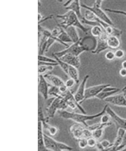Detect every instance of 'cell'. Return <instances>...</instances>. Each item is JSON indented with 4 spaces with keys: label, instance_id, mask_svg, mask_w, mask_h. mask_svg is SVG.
<instances>
[{
    "label": "cell",
    "instance_id": "42",
    "mask_svg": "<svg viewBox=\"0 0 126 151\" xmlns=\"http://www.w3.org/2000/svg\"><path fill=\"white\" fill-rule=\"evenodd\" d=\"M119 74L122 77L126 76V69L122 68L119 71Z\"/></svg>",
    "mask_w": 126,
    "mask_h": 151
},
{
    "label": "cell",
    "instance_id": "49",
    "mask_svg": "<svg viewBox=\"0 0 126 151\" xmlns=\"http://www.w3.org/2000/svg\"><path fill=\"white\" fill-rule=\"evenodd\" d=\"M65 0H57V1L59 2H63V1H64Z\"/></svg>",
    "mask_w": 126,
    "mask_h": 151
},
{
    "label": "cell",
    "instance_id": "47",
    "mask_svg": "<svg viewBox=\"0 0 126 151\" xmlns=\"http://www.w3.org/2000/svg\"><path fill=\"white\" fill-rule=\"evenodd\" d=\"M122 68L126 69V60L122 62Z\"/></svg>",
    "mask_w": 126,
    "mask_h": 151
},
{
    "label": "cell",
    "instance_id": "28",
    "mask_svg": "<svg viewBox=\"0 0 126 151\" xmlns=\"http://www.w3.org/2000/svg\"><path fill=\"white\" fill-rule=\"evenodd\" d=\"M49 118L48 117L46 118L44 117L43 109L41 107H39L38 110V121H41L43 124L45 122H48Z\"/></svg>",
    "mask_w": 126,
    "mask_h": 151
},
{
    "label": "cell",
    "instance_id": "11",
    "mask_svg": "<svg viewBox=\"0 0 126 151\" xmlns=\"http://www.w3.org/2000/svg\"><path fill=\"white\" fill-rule=\"evenodd\" d=\"M104 101L115 106L126 107V99L122 93L112 96Z\"/></svg>",
    "mask_w": 126,
    "mask_h": 151
},
{
    "label": "cell",
    "instance_id": "13",
    "mask_svg": "<svg viewBox=\"0 0 126 151\" xmlns=\"http://www.w3.org/2000/svg\"><path fill=\"white\" fill-rule=\"evenodd\" d=\"M43 125L41 121H38V150H47L44 144V133Z\"/></svg>",
    "mask_w": 126,
    "mask_h": 151
},
{
    "label": "cell",
    "instance_id": "37",
    "mask_svg": "<svg viewBox=\"0 0 126 151\" xmlns=\"http://www.w3.org/2000/svg\"><path fill=\"white\" fill-rule=\"evenodd\" d=\"M97 140L93 137H89L87 139L88 146L90 147H93L96 146L97 142Z\"/></svg>",
    "mask_w": 126,
    "mask_h": 151
},
{
    "label": "cell",
    "instance_id": "9",
    "mask_svg": "<svg viewBox=\"0 0 126 151\" xmlns=\"http://www.w3.org/2000/svg\"><path fill=\"white\" fill-rule=\"evenodd\" d=\"M65 9L68 10L72 11L78 16L80 20L83 18L81 12V4L80 0H68L64 4Z\"/></svg>",
    "mask_w": 126,
    "mask_h": 151
},
{
    "label": "cell",
    "instance_id": "15",
    "mask_svg": "<svg viewBox=\"0 0 126 151\" xmlns=\"http://www.w3.org/2000/svg\"><path fill=\"white\" fill-rule=\"evenodd\" d=\"M84 17L87 21L98 23L101 24V26L104 28V30H105V28L108 25H109V24L104 22L101 21L98 17H96L93 12L90 11V10H88V9H86V11H85Z\"/></svg>",
    "mask_w": 126,
    "mask_h": 151
},
{
    "label": "cell",
    "instance_id": "32",
    "mask_svg": "<svg viewBox=\"0 0 126 151\" xmlns=\"http://www.w3.org/2000/svg\"><path fill=\"white\" fill-rule=\"evenodd\" d=\"M68 106V105L67 102L66 100L63 98V97L61 98L59 104L58 110L59 111L65 110L67 108Z\"/></svg>",
    "mask_w": 126,
    "mask_h": 151
},
{
    "label": "cell",
    "instance_id": "25",
    "mask_svg": "<svg viewBox=\"0 0 126 151\" xmlns=\"http://www.w3.org/2000/svg\"><path fill=\"white\" fill-rule=\"evenodd\" d=\"M43 124V123H42ZM43 127L48 131L49 134L51 136L56 135L58 132V128L56 127L50 125L48 122H45L43 124Z\"/></svg>",
    "mask_w": 126,
    "mask_h": 151
},
{
    "label": "cell",
    "instance_id": "19",
    "mask_svg": "<svg viewBox=\"0 0 126 151\" xmlns=\"http://www.w3.org/2000/svg\"><path fill=\"white\" fill-rule=\"evenodd\" d=\"M107 43L109 48L112 49H117L121 45L120 38L115 36H108L107 38Z\"/></svg>",
    "mask_w": 126,
    "mask_h": 151
},
{
    "label": "cell",
    "instance_id": "39",
    "mask_svg": "<svg viewBox=\"0 0 126 151\" xmlns=\"http://www.w3.org/2000/svg\"><path fill=\"white\" fill-rule=\"evenodd\" d=\"M114 52L116 58L122 59L124 57L125 55V52L122 50L118 49Z\"/></svg>",
    "mask_w": 126,
    "mask_h": 151
},
{
    "label": "cell",
    "instance_id": "3",
    "mask_svg": "<svg viewBox=\"0 0 126 151\" xmlns=\"http://www.w3.org/2000/svg\"><path fill=\"white\" fill-rule=\"evenodd\" d=\"M84 41L82 38L76 42L73 43L71 45L66 47L65 49L60 52H55L54 53L59 58L62 57V56L67 54L79 56L80 55L85 52L92 51V48L87 45H84Z\"/></svg>",
    "mask_w": 126,
    "mask_h": 151
},
{
    "label": "cell",
    "instance_id": "7",
    "mask_svg": "<svg viewBox=\"0 0 126 151\" xmlns=\"http://www.w3.org/2000/svg\"><path fill=\"white\" fill-rule=\"evenodd\" d=\"M111 85L109 84H100L91 86L86 88L85 90V99L84 102L86 100L96 98L107 86Z\"/></svg>",
    "mask_w": 126,
    "mask_h": 151
},
{
    "label": "cell",
    "instance_id": "44",
    "mask_svg": "<svg viewBox=\"0 0 126 151\" xmlns=\"http://www.w3.org/2000/svg\"><path fill=\"white\" fill-rule=\"evenodd\" d=\"M53 17V15L52 14L49 16L48 17H46L44 19H42L41 21L40 22H38L39 24H40V23H41L42 22H43L46 21V20H48L49 19H52Z\"/></svg>",
    "mask_w": 126,
    "mask_h": 151
},
{
    "label": "cell",
    "instance_id": "8",
    "mask_svg": "<svg viewBox=\"0 0 126 151\" xmlns=\"http://www.w3.org/2000/svg\"><path fill=\"white\" fill-rule=\"evenodd\" d=\"M89 78V75H87L85 76L82 81L78 86L76 92L74 94L76 100L80 104L84 102L85 90L86 89V84Z\"/></svg>",
    "mask_w": 126,
    "mask_h": 151
},
{
    "label": "cell",
    "instance_id": "16",
    "mask_svg": "<svg viewBox=\"0 0 126 151\" xmlns=\"http://www.w3.org/2000/svg\"><path fill=\"white\" fill-rule=\"evenodd\" d=\"M55 98L51 104L46 108V111L48 116L47 117L49 118H53L55 116L56 111L58 110L59 101L61 98Z\"/></svg>",
    "mask_w": 126,
    "mask_h": 151
},
{
    "label": "cell",
    "instance_id": "34",
    "mask_svg": "<svg viewBox=\"0 0 126 151\" xmlns=\"http://www.w3.org/2000/svg\"><path fill=\"white\" fill-rule=\"evenodd\" d=\"M101 143L104 150H108L112 145V144H111L109 141L106 139L103 140L101 142Z\"/></svg>",
    "mask_w": 126,
    "mask_h": 151
},
{
    "label": "cell",
    "instance_id": "46",
    "mask_svg": "<svg viewBox=\"0 0 126 151\" xmlns=\"http://www.w3.org/2000/svg\"><path fill=\"white\" fill-rule=\"evenodd\" d=\"M43 17L42 16V14L40 13H38V22H40L43 19Z\"/></svg>",
    "mask_w": 126,
    "mask_h": 151
},
{
    "label": "cell",
    "instance_id": "23",
    "mask_svg": "<svg viewBox=\"0 0 126 151\" xmlns=\"http://www.w3.org/2000/svg\"><path fill=\"white\" fill-rule=\"evenodd\" d=\"M120 90V89L112 91H101L96 96V98L101 100H104L106 98L112 96L114 95L115 94L119 92Z\"/></svg>",
    "mask_w": 126,
    "mask_h": 151
},
{
    "label": "cell",
    "instance_id": "14",
    "mask_svg": "<svg viewBox=\"0 0 126 151\" xmlns=\"http://www.w3.org/2000/svg\"><path fill=\"white\" fill-rule=\"evenodd\" d=\"M58 141L49 136L44 134V144L47 150L58 151Z\"/></svg>",
    "mask_w": 126,
    "mask_h": 151
},
{
    "label": "cell",
    "instance_id": "38",
    "mask_svg": "<svg viewBox=\"0 0 126 151\" xmlns=\"http://www.w3.org/2000/svg\"><path fill=\"white\" fill-rule=\"evenodd\" d=\"M105 57L108 60H113L116 58L115 52L112 51H108L105 54Z\"/></svg>",
    "mask_w": 126,
    "mask_h": 151
},
{
    "label": "cell",
    "instance_id": "10",
    "mask_svg": "<svg viewBox=\"0 0 126 151\" xmlns=\"http://www.w3.org/2000/svg\"><path fill=\"white\" fill-rule=\"evenodd\" d=\"M49 89V86L47 80L43 75H39L38 91L45 99L47 100L48 98Z\"/></svg>",
    "mask_w": 126,
    "mask_h": 151
},
{
    "label": "cell",
    "instance_id": "5",
    "mask_svg": "<svg viewBox=\"0 0 126 151\" xmlns=\"http://www.w3.org/2000/svg\"><path fill=\"white\" fill-rule=\"evenodd\" d=\"M82 7L93 12L97 17L106 24L112 26H114V24L112 22L111 19L108 17V15L106 13L105 11L101 9V7H98L95 5H93V6H89L88 5L84 4H81Z\"/></svg>",
    "mask_w": 126,
    "mask_h": 151
},
{
    "label": "cell",
    "instance_id": "43",
    "mask_svg": "<svg viewBox=\"0 0 126 151\" xmlns=\"http://www.w3.org/2000/svg\"><path fill=\"white\" fill-rule=\"evenodd\" d=\"M96 146L98 150H104V148H103L102 145H101V142H97Z\"/></svg>",
    "mask_w": 126,
    "mask_h": 151
},
{
    "label": "cell",
    "instance_id": "30",
    "mask_svg": "<svg viewBox=\"0 0 126 151\" xmlns=\"http://www.w3.org/2000/svg\"><path fill=\"white\" fill-rule=\"evenodd\" d=\"M57 146L58 151H72L73 150L71 147L60 142L58 141Z\"/></svg>",
    "mask_w": 126,
    "mask_h": 151
},
{
    "label": "cell",
    "instance_id": "4",
    "mask_svg": "<svg viewBox=\"0 0 126 151\" xmlns=\"http://www.w3.org/2000/svg\"><path fill=\"white\" fill-rule=\"evenodd\" d=\"M80 124L73 125L70 128V132L72 137L75 139L79 140L81 139H88L92 137V132L85 126H82Z\"/></svg>",
    "mask_w": 126,
    "mask_h": 151
},
{
    "label": "cell",
    "instance_id": "48",
    "mask_svg": "<svg viewBox=\"0 0 126 151\" xmlns=\"http://www.w3.org/2000/svg\"><path fill=\"white\" fill-rule=\"evenodd\" d=\"M38 6H40L41 5V2H40V0H38Z\"/></svg>",
    "mask_w": 126,
    "mask_h": 151
},
{
    "label": "cell",
    "instance_id": "1",
    "mask_svg": "<svg viewBox=\"0 0 126 151\" xmlns=\"http://www.w3.org/2000/svg\"><path fill=\"white\" fill-rule=\"evenodd\" d=\"M108 106L107 104L106 105L102 111L93 115H88L83 113L80 114L79 113L70 112L66 111V110L59 111V114L61 117L64 119L71 120L77 124H81L87 127L89 125L87 123V122L88 121L91 120L99 117L101 116L106 113V110Z\"/></svg>",
    "mask_w": 126,
    "mask_h": 151
},
{
    "label": "cell",
    "instance_id": "50",
    "mask_svg": "<svg viewBox=\"0 0 126 151\" xmlns=\"http://www.w3.org/2000/svg\"><path fill=\"white\" fill-rule=\"evenodd\" d=\"M122 150L126 151V145H125V146L124 149H123Z\"/></svg>",
    "mask_w": 126,
    "mask_h": 151
},
{
    "label": "cell",
    "instance_id": "2",
    "mask_svg": "<svg viewBox=\"0 0 126 151\" xmlns=\"http://www.w3.org/2000/svg\"><path fill=\"white\" fill-rule=\"evenodd\" d=\"M56 17L62 20V22L60 24H58L62 27L64 28L69 26H74L79 28L84 33L88 34L89 28L84 26L78 16L72 11L68 10L64 14H58Z\"/></svg>",
    "mask_w": 126,
    "mask_h": 151
},
{
    "label": "cell",
    "instance_id": "18",
    "mask_svg": "<svg viewBox=\"0 0 126 151\" xmlns=\"http://www.w3.org/2000/svg\"><path fill=\"white\" fill-rule=\"evenodd\" d=\"M63 28L71 39L72 43L77 42L80 39L75 27L71 26Z\"/></svg>",
    "mask_w": 126,
    "mask_h": 151
},
{
    "label": "cell",
    "instance_id": "6",
    "mask_svg": "<svg viewBox=\"0 0 126 151\" xmlns=\"http://www.w3.org/2000/svg\"><path fill=\"white\" fill-rule=\"evenodd\" d=\"M108 36V35L104 32L100 37L96 38V47L94 49L91 51L92 53L98 54L109 48L107 43Z\"/></svg>",
    "mask_w": 126,
    "mask_h": 151
},
{
    "label": "cell",
    "instance_id": "29",
    "mask_svg": "<svg viewBox=\"0 0 126 151\" xmlns=\"http://www.w3.org/2000/svg\"><path fill=\"white\" fill-rule=\"evenodd\" d=\"M38 59V61L45 62V63H57V62L55 59L51 58L45 56L44 55H39Z\"/></svg>",
    "mask_w": 126,
    "mask_h": 151
},
{
    "label": "cell",
    "instance_id": "20",
    "mask_svg": "<svg viewBox=\"0 0 126 151\" xmlns=\"http://www.w3.org/2000/svg\"><path fill=\"white\" fill-rule=\"evenodd\" d=\"M78 69L72 66H69L67 75L75 81L77 84L79 82V72Z\"/></svg>",
    "mask_w": 126,
    "mask_h": 151
},
{
    "label": "cell",
    "instance_id": "31",
    "mask_svg": "<svg viewBox=\"0 0 126 151\" xmlns=\"http://www.w3.org/2000/svg\"><path fill=\"white\" fill-rule=\"evenodd\" d=\"M55 42H56L55 40V36L51 35L47 39L46 43V52H48L50 48Z\"/></svg>",
    "mask_w": 126,
    "mask_h": 151
},
{
    "label": "cell",
    "instance_id": "35",
    "mask_svg": "<svg viewBox=\"0 0 126 151\" xmlns=\"http://www.w3.org/2000/svg\"><path fill=\"white\" fill-rule=\"evenodd\" d=\"M78 146L82 149H85L88 146L87 139L82 138L78 140Z\"/></svg>",
    "mask_w": 126,
    "mask_h": 151
},
{
    "label": "cell",
    "instance_id": "40",
    "mask_svg": "<svg viewBox=\"0 0 126 151\" xmlns=\"http://www.w3.org/2000/svg\"><path fill=\"white\" fill-rule=\"evenodd\" d=\"M111 117L108 114H103L101 116V122L102 124H107L110 122Z\"/></svg>",
    "mask_w": 126,
    "mask_h": 151
},
{
    "label": "cell",
    "instance_id": "45",
    "mask_svg": "<svg viewBox=\"0 0 126 151\" xmlns=\"http://www.w3.org/2000/svg\"><path fill=\"white\" fill-rule=\"evenodd\" d=\"M122 93L124 95L125 98L126 99V86H125L124 87H123L121 90Z\"/></svg>",
    "mask_w": 126,
    "mask_h": 151
},
{
    "label": "cell",
    "instance_id": "41",
    "mask_svg": "<svg viewBox=\"0 0 126 151\" xmlns=\"http://www.w3.org/2000/svg\"><path fill=\"white\" fill-rule=\"evenodd\" d=\"M104 1V0H95L93 5H95L96 6H97V7H101L103 1Z\"/></svg>",
    "mask_w": 126,
    "mask_h": 151
},
{
    "label": "cell",
    "instance_id": "12",
    "mask_svg": "<svg viewBox=\"0 0 126 151\" xmlns=\"http://www.w3.org/2000/svg\"><path fill=\"white\" fill-rule=\"evenodd\" d=\"M59 58L69 65L73 66L78 69L80 67L81 62L79 56L67 54Z\"/></svg>",
    "mask_w": 126,
    "mask_h": 151
},
{
    "label": "cell",
    "instance_id": "26",
    "mask_svg": "<svg viewBox=\"0 0 126 151\" xmlns=\"http://www.w3.org/2000/svg\"><path fill=\"white\" fill-rule=\"evenodd\" d=\"M54 66L52 65H40L38 67L39 75H42L47 71H51L54 70Z\"/></svg>",
    "mask_w": 126,
    "mask_h": 151
},
{
    "label": "cell",
    "instance_id": "22",
    "mask_svg": "<svg viewBox=\"0 0 126 151\" xmlns=\"http://www.w3.org/2000/svg\"><path fill=\"white\" fill-rule=\"evenodd\" d=\"M105 32L104 28L99 25H96L92 27L91 29L92 35L95 37H100L103 33Z\"/></svg>",
    "mask_w": 126,
    "mask_h": 151
},
{
    "label": "cell",
    "instance_id": "36",
    "mask_svg": "<svg viewBox=\"0 0 126 151\" xmlns=\"http://www.w3.org/2000/svg\"><path fill=\"white\" fill-rule=\"evenodd\" d=\"M76 83V82L72 78H70V79H67L65 83V85L66 86V87L67 88H68L70 89L72 88L75 84Z\"/></svg>",
    "mask_w": 126,
    "mask_h": 151
},
{
    "label": "cell",
    "instance_id": "33",
    "mask_svg": "<svg viewBox=\"0 0 126 151\" xmlns=\"http://www.w3.org/2000/svg\"><path fill=\"white\" fill-rule=\"evenodd\" d=\"M105 11L109 12V13H115V14H117L122 15L126 17V12L124 11L117 10V9H105Z\"/></svg>",
    "mask_w": 126,
    "mask_h": 151
},
{
    "label": "cell",
    "instance_id": "27",
    "mask_svg": "<svg viewBox=\"0 0 126 151\" xmlns=\"http://www.w3.org/2000/svg\"><path fill=\"white\" fill-rule=\"evenodd\" d=\"M104 128H100L97 130L93 131L92 132V137L98 141L99 139H101L102 137L104 132Z\"/></svg>",
    "mask_w": 126,
    "mask_h": 151
},
{
    "label": "cell",
    "instance_id": "24",
    "mask_svg": "<svg viewBox=\"0 0 126 151\" xmlns=\"http://www.w3.org/2000/svg\"><path fill=\"white\" fill-rule=\"evenodd\" d=\"M52 55L54 56V59L56 60L58 64H59V65L60 66L61 68L62 69L64 72L67 75L70 65H69L65 62L63 61V60H62V59L59 58L56 56V55H54L53 53L52 54Z\"/></svg>",
    "mask_w": 126,
    "mask_h": 151
},
{
    "label": "cell",
    "instance_id": "21",
    "mask_svg": "<svg viewBox=\"0 0 126 151\" xmlns=\"http://www.w3.org/2000/svg\"><path fill=\"white\" fill-rule=\"evenodd\" d=\"M58 25H59V24H58ZM57 37L62 42L65 43V44H67V43H72L71 39L69 37L65 30L61 27H60V32H59V34L58 36Z\"/></svg>",
    "mask_w": 126,
    "mask_h": 151
},
{
    "label": "cell",
    "instance_id": "17",
    "mask_svg": "<svg viewBox=\"0 0 126 151\" xmlns=\"http://www.w3.org/2000/svg\"><path fill=\"white\" fill-rule=\"evenodd\" d=\"M47 81L49 82L52 86L59 87L65 85V83L60 78L52 74H46L44 76Z\"/></svg>",
    "mask_w": 126,
    "mask_h": 151
}]
</instances>
